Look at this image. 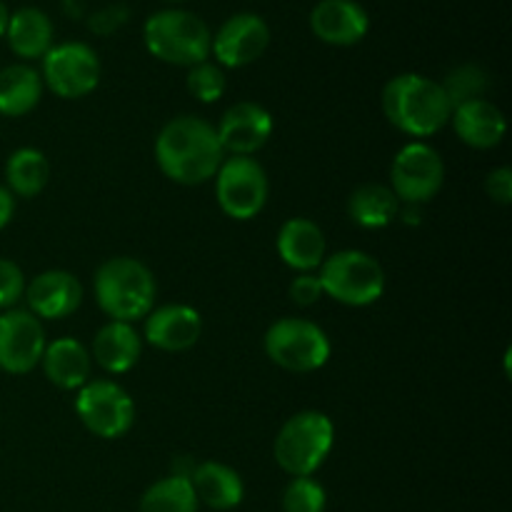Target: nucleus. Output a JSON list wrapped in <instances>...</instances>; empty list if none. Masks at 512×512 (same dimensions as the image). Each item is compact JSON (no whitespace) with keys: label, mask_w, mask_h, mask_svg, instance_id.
<instances>
[{"label":"nucleus","mask_w":512,"mask_h":512,"mask_svg":"<svg viewBox=\"0 0 512 512\" xmlns=\"http://www.w3.org/2000/svg\"><path fill=\"white\" fill-rule=\"evenodd\" d=\"M140 512H198V498L190 480L168 475L145 490Z\"/></svg>","instance_id":"27"},{"label":"nucleus","mask_w":512,"mask_h":512,"mask_svg":"<svg viewBox=\"0 0 512 512\" xmlns=\"http://www.w3.org/2000/svg\"><path fill=\"white\" fill-rule=\"evenodd\" d=\"M80 420L93 435L115 440L133 428L135 405L133 398L113 380H93L80 388L75 400Z\"/></svg>","instance_id":"9"},{"label":"nucleus","mask_w":512,"mask_h":512,"mask_svg":"<svg viewBox=\"0 0 512 512\" xmlns=\"http://www.w3.org/2000/svg\"><path fill=\"white\" fill-rule=\"evenodd\" d=\"M323 285H320V278L313 273H300L298 278L290 285V298L298 305L308 308V305H315L320 298H323Z\"/></svg>","instance_id":"33"},{"label":"nucleus","mask_w":512,"mask_h":512,"mask_svg":"<svg viewBox=\"0 0 512 512\" xmlns=\"http://www.w3.org/2000/svg\"><path fill=\"white\" fill-rule=\"evenodd\" d=\"M320 285L323 293L343 305L363 308L375 303L385 290V273L378 260L360 250H340L323 260Z\"/></svg>","instance_id":"6"},{"label":"nucleus","mask_w":512,"mask_h":512,"mask_svg":"<svg viewBox=\"0 0 512 512\" xmlns=\"http://www.w3.org/2000/svg\"><path fill=\"white\" fill-rule=\"evenodd\" d=\"M8 20H10L8 8H5V3L0 0V38H5V30H8Z\"/></svg>","instance_id":"37"},{"label":"nucleus","mask_w":512,"mask_h":512,"mask_svg":"<svg viewBox=\"0 0 512 512\" xmlns=\"http://www.w3.org/2000/svg\"><path fill=\"white\" fill-rule=\"evenodd\" d=\"M215 193L228 218L250 220L268 203V175L250 155H230L215 173Z\"/></svg>","instance_id":"8"},{"label":"nucleus","mask_w":512,"mask_h":512,"mask_svg":"<svg viewBox=\"0 0 512 512\" xmlns=\"http://www.w3.org/2000/svg\"><path fill=\"white\" fill-rule=\"evenodd\" d=\"M40 78L58 98H85L100 83V60L95 50L85 43L53 45L43 55Z\"/></svg>","instance_id":"10"},{"label":"nucleus","mask_w":512,"mask_h":512,"mask_svg":"<svg viewBox=\"0 0 512 512\" xmlns=\"http://www.w3.org/2000/svg\"><path fill=\"white\" fill-rule=\"evenodd\" d=\"M63 10L70 18H80L85 10V0H63Z\"/></svg>","instance_id":"36"},{"label":"nucleus","mask_w":512,"mask_h":512,"mask_svg":"<svg viewBox=\"0 0 512 512\" xmlns=\"http://www.w3.org/2000/svg\"><path fill=\"white\" fill-rule=\"evenodd\" d=\"M35 318L60 320L73 315L83 303V285L68 270H45L25 288Z\"/></svg>","instance_id":"15"},{"label":"nucleus","mask_w":512,"mask_h":512,"mask_svg":"<svg viewBox=\"0 0 512 512\" xmlns=\"http://www.w3.org/2000/svg\"><path fill=\"white\" fill-rule=\"evenodd\" d=\"M270 45V28L260 15L238 13L225 20L213 35L210 53L225 68H245L255 63Z\"/></svg>","instance_id":"13"},{"label":"nucleus","mask_w":512,"mask_h":512,"mask_svg":"<svg viewBox=\"0 0 512 512\" xmlns=\"http://www.w3.org/2000/svg\"><path fill=\"white\" fill-rule=\"evenodd\" d=\"M5 38L18 58H43L53 48V23L40 8H20L10 15Z\"/></svg>","instance_id":"22"},{"label":"nucleus","mask_w":512,"mask_h":512,"mask_svg":"<svg viewBox=\"0 0 512 512\" xmlns=\"http://www.w3.org/2000/svg\"><path fill=\"white\" fill-rule=\"evenodd\" d=\"M278 253L288 268L310 273L325 258V235L313 220L293 218L280 228Z\"/></svg>","instance_id":"19"},{"label":"nucleus","mask_w":512,"mask_h":512,"mask_svg":"<svg viewBox=\"0 0 512 512\" xmlns=\"http://www.w3.org/2000/svg\"><path fill=\"white\" fill-rule=\"evenodd\" d=\"M128 8L125 5H105V8L95 10L88 18V28L98 35H110L118 28L128 23Z\"/></svg>","instance_id":"32"},{"label":"nucleus","mask_w":512,"mask_h":512,"mask_svg":"<svg viewBox=\"0 0 512 512\" xmlns=\"http://www.w3.org/2000/svg\"><path fill=\"white\" fill-rule=\"evenodd\" d=\"M5 180H8L10 193L20 198H35L43 193L50 180V163L40 150L20 148L5 163Z\"/></svg>","instance_id":"26"},{"label":"nucleus","mask_w":512,"mask_h":512,"mask_svg":"<svg viewBox=\"0 0 512 512\" xmlns=\"http://www.w3.org/2000/svg\"><path fill=\"white\" fill-rule=\"evenodd\" d=\"M45 378L60 390H78L90 378V353L80 340L60 338L45 345L43 353Z\"/></svg>","instance_id":"20"},{"label":"nucleus","mask_w":512,"mask_h":512,"mask_svg":"<svg viewBox=\"0 0 512 512\" xmlns=\"http://www.w3.org/2000/svg\"><path fill=\"white\" fill-rule=\"evenodd\" d=\"M385 118L413 138H428L450 123L453 105L443 85L418 73H403L383 90Z\"/></svg>","instance_id":"2"},{"label":"nucleus","mask_w":512,"mask_h":512,"mask_svg":"<svg viewBox=\"0 0 512 512\" xmlns=\"http://www.w3.org/2000/svg\"><path fill=\"white\" fill-rule=\"evenodd\" d=\"M335 428L318 410L293 415L275 438V460L293 478H310L333 448Z\"/></svg>","instance_id":"5"},{"label":"nucleus","mask_w":512,"mask_h":512,"mask_svg":"<svg viewBox=\"0 0 512 512\" xmlns=\"http://www.w3.org/2000/svg\"><path fill=\"white\" fill-rule=\"evenodd\" d=\"M400 210V200L395 198L388 185L365 183L353 190L348 200V215L360 228H385L395 220Z\"/></svg>","instance_id":"25"},{"label":"nucleus","mask_w":512,"mask_h":512,"mask_svg":"<svg viewBox=\"0 0 512 512\" xmlns=\"http://www.w3.org/2000/svg\"><path fill=\"white\" fill-rule=\"evenodd\" d=\"M443 85L445 95H448L450 105L458 108V105L470 103V100L483 98L485 90H488L490 78L480 65H458L455 70H450L448 78H445Z\"/></svg>","instance_id":"28"},{"label":"nucleus","mask_w":512,"mask_h":512,"mask_svg":"<svg viewBox=\"0 0 512 512\" xmlns=\"http://www.w3.org/2000/svg\"><path fill=\"white\" fill-rule=\"evenodd\" d=\"M485 190H488L490 198L500 205H510L512 200V170L510 168H498L488 175L485 180Z\"/></svg>","instance_id":"34"},{"label":"nucleus","mask_w":512,"mask_h":512,"mask_svg":"<svg viewBox=\"0 0 512 512\" xmlns=\"http://www.w3.org/2000/svg\"><path fill=\"white\" fill-rule=\"evenodd\" d=\"M393 193L405 205H423L438 195L445 180V165L438 150L425 143H410L395 155L393 168Z\"/></svg>","instance_id":"11"},{"label":"nucleus","mask_w":512,"mask_h":512,"mask_svg":"<svg viewBox=\"0 0 512 512\" xmlns=\"http://www.w3.org/2000/svg\"><path fill=\"white\" fill-rule=\"evenodd\" d=\"M265 353L290 373H313L330 358V340L310 320L283 318L265 333Z\"/></svg>","instance_id":"7"},{"label":"nucleus","mask_w":512,"mask_h":512,"mask_svg":"<svg viewBox=\"0 0 512 512\" xmlns=\"http://www.w3.org/2000/svg\"><path fill=\"white\" fill-rule=\"evenodd\" d=\"M325 490L313 478H295L283 493L285 512H325Z\"/></svg>","instance_id":"30"},{"label":"nucleus","mask_w":512,"mask_h":512,"mask_svg":"<svg viewBox=\"0 0 512 512\" xmlns=\"http://www.w3.org/2000/svg\"><path fill=\"white\" fill-rule=\"evenodd\" d=\"M143 40L153 58L193 68L210 58L213 33L205 20H200L195 13L168 8L158 10L145 20Z\"/></svg>","instance_id":"4"},{"label":"nucleus","mask_w":512,"mask_h":512,"mask_svg":"<svg viewBox=\"0 0 512 512\" xmlns=\"http://www.w3.org/2000/svg\"><path fill=\"white\" fill-rule=\"evenodd\" d=\"M145 318V338L165 353H183L193 348L203 333V320L190 305H163Z\"/></svg>","instance_id":"17"},{"label":"nucleus","mask_w":512,"mask_h":512,"mask_svg":"<svg viewBox=\"0 0 512 512\" xmlns=\"http://www.w3.org/2000/svg\"><path fill=\"white\" fill-rule=\"evenodd\" d=\"M155 158L170 180L180 185H200L215 178L225 160V150L208 120L183 115L160 130Z\"/></svg>","instance_id":"1"},{"label":"nucleus","mask_w":512,"mask_h":512,"mask_svg":"<svg viewBox=\"0 0 512 512\" xmlns=\"http://www.w3.org/2000/svg\"><path fill=\"white\" fill-rule=\"evenodd\" d=\"M95 298L105 315L133 323L153 310L155 278L140 260L110 258L95 273Z\"/></svg>","instance_id":"3"},{"label":"nucleus","mask_w":512,"mask_h":512,"mask_svg":"<svg viewBox=\"0 0 512 512\" xmlns=\"http://www.w3.org/2000/svg\"><path fill=\"white\" fill-rule=\"evenodd\" d=\"M168 3H183V0H168Z\"/></svg>","instance_id":"38"},{"label":"nucleus","mask_w":512,"mask_h":512,"mask_svg":"<svg viewBox=\"0 0 512 512\" xmlns=\"http://www.w3.org/2000/svg\"><path fill=\"white\" fill-rule=\"evenodd\" d=\"M450 120H453V128L458 133V138L465 145L478 150H488L500 145V140L505 138V130H508L505 115L500 113L498 105H493L485 98L470 100V103L453 108Z\"/></svg>","instance_id":"18"},{"label":"nucleus","mask_w":512,"mask_h":512,"mask_svg":"<svg viewBox=\"0 0 512 512\" xmlns=\"http://www.w3.org/2000/svg\"><path fill=\"white\" fill-rule=\"evenodd\" d=\"M138 333L130 323H120V320H110L108 325L98 330L93 340V358L108 373H128L140 358Z\"/></svg>","instance_id":"21"},{"label":"nucleus","mask_w":512,"mask_h":512,"mask_svg":"<svg viewBox=\"0 0 512 512\" xmlns=\"http://www.w3.org/2000/svg\"><path fill=\"white\" fill-rule=\"evenodd\" d=\"M45 333L30 310L10 308L0 315V368L25 375L43 360Z\"/></svg>","instance_id":"12"},{"label":"nucleus","mask_w":512,"mask_h":512,"mask_svg":"<svg viewBox=\"0 0 512 512\" xmlns=\"http://www.w3.org/2000/svg\"><path fill=\"white\" fill-rule=\"evenodd\" d=\"M190 485H193L198 503H205L213 510L238 508L245 495L240 475L223 463L198 465L193 478H190Z\"/></svg>","instance_id":"23"},{"label":"nucleus","mask_w":512,"mask_h":512,"mask_svg":"<svg viewBox=\"0 0 512 512\" xmlns=\"http://www.w3.org/2000/svg\"><path fill=\"white\" fill-rule=\"evenodd\" d=\"M225 88H228V80H225V73L220 65L203 60V63L190 68L188 90L200 103H215V100L223 98Z\"/></svg>","instance_id":"29"},{"label":"nucleus","mask_w":512,"mask_h":512,"mask_svg":"<svg viewBox=\"0 0 512 512\" xmlns=\"http://www.w3.org/2000/svg\"><path fill=\"white\" fill-rule=\"evenodd\" d=\"M220 145L230 155H253L273 135V115L258 103H235L215 128Z\"/></svg>","instance_id":"14"},{"label":"nucleus","mask_w":512,"mask_h":512,"mask_svg":"<svg viewBox=\"0 0 512 512\" xmlns=\"http://www.w3.org/2000/svg\"><path fill=\"white\" fill-rule=\"evenodd\" d=\"M43 95V78L30 65H8L0 70V115L18 118L30 113Z\"/></svg>","instance_id":"24"},{"label":"nucleus","mask_w":512,"mask_h":512,"mask_svg":"<svg viewBox=\"0 0 512 512\" xmlns=\"http://www.w3.org/2000/svg\"><path fill=\"white\" fill-rule=\"evenodd\" d=\"M310 28L323 43L345 48L365 38L370 18L355 0H320L310 13Z\"/></svg>","instance_id":"16"},{"label":"nucleus","mask_w":512,"mask_h":512,"mask_svg":"<svg viewBox=\"0 0 512 512\" xmlns=\"http://www.w3.org/2000/svg\"><path fill=\"white\" fill-rule=\"evenodd\" d=\"M13 213H15L13 193H10L8 188H3V185H0V228H5V225L10 223Z\"/></svg>","instance_id":"35"},{"label":"nucleus","mask_w":512,"mask_h":512,"mask_svg":"<svg viewBox=\"0 0 512 512\" xmlns=\"http://www.w3.org/2000/svg\"><path fill=\"white\" fill-rule=\"evenodd\" d=\"M25 293V275L13 260L0 258V308L10 310Z\"/></svg>","instance_id":"31"}]
</instances>
